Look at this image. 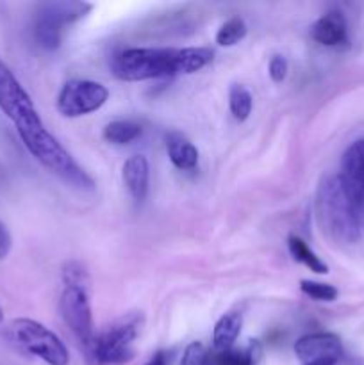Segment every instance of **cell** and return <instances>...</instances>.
Returning <instances> with one entry per match:
<instances>
[{"mask_svg":"<svg viewBox=\"0 0 364 365\" xmlns=\"http://www.w3.org/2000/svg\"><path fill=\"white\" fill-rule=\"evenodd\" d=\"M316 216L325 235L341 245H353L360 239L364 220L343 189L338 175L323 178L316 195Z\"/></svg>","mask_w":364,"mask_h":365,"instance_id":"obj_1","label":"cell"},{"mask_svg":"<svg viewBox=\"0 0 364 365\" xmlns=\"http://www.w3.org/2000/svg\"><path fill=\"white\" fill-rule=\"evenodd\" d=\"M181 48H127L114 56L111 70L125 82H141L181 75Z\"/></svg>","mask_w":364,"mask_h":365,"instance_id":"obj_2","label":"cell"},{"mask_svg":"<svg viewBox=\"0 0 364 365\" xmlns=\"http://www.w3.org/2000/svg\"><path fill=\"white\" fill-rule=\"evenodd\" d=\"M21 143L29 150L32 157L38 160L41 166L52 171L54 175L63 178L70 185L79 189H93L95 182L93 178L75 163L74 157L64 150V146L46 130V127L36 128L20 135Z\"/></svg>","mask_w":364,"mask_h":365,"instance_id":"obj_3","label":"cell"},{"mask_svg":"<svg viewBox=\"0 0 364 365\" xmlns=\"http://www.w3.org/2000/svg\"><path fill=\"white\" fill-rule=\"evenodd\" d=\"M6 335L11 344L29 355L38 356L43 362L50 365H68L70 362V353L64 342L38 321L27 317L11 321L9 327L6 328Z\"/></svg>","mask_w":364,"mask_h":365,"instance_id":"obj_4","label":"cell"},{"mask_svg":"<svg viewBox=\"0 0 364 365\" xmlns=\"http://www.w3.org/2000/svg\"><path fill=\"white\" fill-rule=\"evenodd\" d=\"M141 330V319L138 316H128L95 335L88 346V355L95 365H121L134 356V344Z\"/></svg>","mask_w":364,"mask_h":365,"instance_id":"obj_5","label":"cell"},{"mask_svg":"<svg viewBox=\"0 0 364 365\" xmlns=\"http://www.w3.org/2000/svg\"><path fill=\"white\" fill-rule=\"evenodd\" d=\"M0 110L13 121L18 135L45 127L31 95L25 91L11 68L0 59Z\"/></svg>","mask_w":364,"mask_h":365,"instance_id":"obj_6","label":"cell"},{"mask_svg":"<svg viewBox=\"0 0 364 365\" xmlns=\"http://www.w3.org/2000/svg\"><path fill=\"white\" fill-rule=\"evenodd\" d=\"M91 9L84 2H46L41 4L34 16V39L43 50L59 48L63 31Z\"/></svg>","mask_w":364,"mask_h":365,"instance_id":"obj_7","label":"cell"},{"mask_svg":"<svg viewBox=\"0 0 364 365\" xmlns=\"http://www.w3.org/2000/svg\"><path fill=\"white\" fill-rule=\"evenodd\" d=\"M109 98V89L95 81L74 78L57 95V110L64 118H81L98 110Z\"/></svg>","mask_w":364,"mask_h":365,"instance_id":"obj_8","label":"cell"},{"mask_svg":"<svg viewBox=\"0 0 364 365\" xmlns=\"http://www.w3.org/2000/svg\"><path fill=\"white\" fill-rule=\"evenodd\" d=\"M59 310L63 321L68 324L71 334L88 348L93 339H95L88 287L64 285L63 294H61L59 299Z\"/></svg>","mask_w":364,"mask_h":365,"instance_id":"obj_9","label":"cell"},{"mask_svg":"<svg viewBox=\"0 0 364 365\" xmlns=\"http://www.w3.org/2000/svg\"><path fill=\"white\" fill-rule=\"evenodd\" d=\"M339 180L364 220V139L352 143L343 153Z\"/></svg>","mask_w":364,"mask_h":365,"instance_id":"obj_10","label":"cell"},{"mask_svg":"<svg viewBox=\"0 0 364 365\" xmlns=\"http://www.w3.org/2000/svg\"><path fill=\"white\" fill-rule=\"evenodd\" d=\"M295 355L302 364L314 362L321 359H341L343 346L338 335L318 331V334L303 335L295 344Z\"/></svg>","mask_w":364,"mask_h":365,"instance_id":"obj_11","label":"cell"},{"mask_svg":"<svg viewBox=\"0 0 364 365\" xmlns=\"http://www.w3.org/2000/svg\"><path fill=\"white\" fill-rule=\"evenodd\" d=\"M310 38L323 46H339L348 41V25L341 11H328L310 25Z\"/></svg>","mask_w":364,"mask_h":365,"instance_id":"obj_12","label":"cell"},{"mask_svg":"<svg viewBox=\"0 0 364 365\" xmlns=\"http://www.w3.org/2000/svg\"><path fill=\"white\" fill-rule=\"evenodd\" d=\"M121 175H123L125 187L128 189L132 198L136 202L145 200L146 192H148V182H150V166L145 155H132L128 157L121 168Z\"/></svg>","mask_w":364,"mask_h":365,"instance_id":"obj_13","label":"cell"},{"mask_svg":"<svg viewBox=\"0 0 364 365\" xmlns=\"http://www.w3.org/2000/svg\"><path fill=\"white\" fill-rule=\"evenodd\" d=\"M166 152L171 164L181 171L195 170L198 164V150L181 132L173 130L166 134Z\"/></svg>","mask_w":364,"mask_h":365,"instance_id":"obj_14","label":"cell"},{"mask_svg":"<svg viewBox=\"0 0 364 365\" xmlns=\"http://www.w3.org/2000/svg\"><path fill=\"white\" fill-rule=\"evenodd\" d=\"M243 328V316L241 312H227L218 319V323L214 324L213 331V342L214 349L216 351H225V349H231L234 346V342L238 341L239 334H241Z\"/></svg>","mask_w":364,"mask_h":365,"instance_id":"obj_15","label":"cell"},{"mask_svg":"<svg viewBox=\"0 0 364 365\" xmlns=\"http://www.w3.org/2000/svg\"><path fill=\"white\" fill-rule=\"evenodd\" d=\"M288 248H289V253H291L293 259H295L296 262L303 264L305 267H309L313 273H318V274L328 273L327 264H325L323 260H321L320 257H318L316 253H314L313 250L305 245V241H302V239L298 237V235H289Z\"/></svg>","mask_w":364,"mask_h":365,"instance_id":"obj_16","label":"cell"},{"mask_svg":"<svg viewBox=\"0 0 364 365\" xmlns=\"http://www.w3.org/2000/svg\"><path fill=\"white\" fill-rule=\"evenodd\" d=\"M141 125L136 123V121L116 120L106 125V128H103V138H106V141L111 143V145L123 146L132 143L134 139H138L139 135H141Z\"/></svg>","mask_w":364,"mask_h":365,"instance_id":"obj_17","label":"cell"},{"mask_svg":"<svg viewBox=\"0 0 364 365\" xmlns=\"http://www.w3.org/2000/svg\"><path fill=\"white\" fill-rule=\"evenodd\" d=\"M214 52L203 46H189V48H181V57H178V71L184 75L195 73L202 70L213 61Z\"/></svg>","mask_w":364,"mask_h":365,"instance_id":"obj_18","label":"cell"},{"mask_svg":"<svg viewBox=\"0 0 364 365\" xmlns=\"http://www.w3.org/2000/svg\"><path fill=\"white\" fill-rule=\"evenodd\" d=\"M257 351L253 346L246 349H225V351H214L207 356V365H256Z\"/></svg>","mask_w":364,"mask_h":365,"instance_id":"obj_19","label":"cell"},{"mask_svg":"<svg viewBox=\"0 0 364 365\" xmlns=\"http://www.w3.org/2000/svg\"><path fill=\"white\" fill-rule=\"evenodd\" d=\"M228 107H231L232 116L238 121L248 120L253 107L252 93L241 84H232L228 89Z\"/></svg>","mask_w":364,"mask_h":365,"instance_id":"obj_20","label":"cell"},{"mask_svg":"<svg viewBox=\"0 0 364 365\" xmlns=\"http://www.w3.org/2000/svg\"><path fill=\"white\" fill-rule=\"evenodd\" d=\"M246 36V24L243 18L234 16L225 21L216 32V43L220 46H234Z\"/></svg>","mask_w":364,"mask_h":365,"instance_id":"obj_21","label":"cell"},{"mask_svg":"<svg viewBox=\"0 0 364 365\" xmlns=\"http://www.w3.org/2000/svg\"><path fill=\"white\" fill-rule=\"evenodd\" d=\"M300 291L307 296V298L314 299V302H334L338 298V289L330 284H321V282L313 280H302L300 282Z\"/></svg>","mask_w":364,"mask_h":365,"instance_id":"obj_22","label":"cell"},{"mask_svg":"<svg viewBox=\"0 0 364 365\" xmlns=\"http://www.w3.org/2000/svg\"><path fill=\"white\" fill-rule=\"evenodd\" d=\"M64 285H79V287H88L89 278L84 267L77 262H70L64 266L63 271Z\"/></svg>","mask_w":364,"mask_h":365,"instance_id":"obj_23","label":"cell"},{"mask_svg":"<svg viewBox=\"0 0 364 365\" xmlns=\"http://www.w3.org/2000/svg\"><path fill=\"white\" fill-rule=\"evenodd\" d=\"M207 349L200 342H191L182 355L181 365H207Z\"/></svg>","mask_w":364,"mask_h":365,"instance_id":"obj_24","label":"cell"},{"mask_svg":"<svg viewBox=\"0 0 364 365\" xmlns=\"http://www.w3.org/2000/svg\"><path fill=\"white\" fill-rule=\"evenodd\" d=\"M288 70H289V64L288 61H285V57L282 56H273L270 61V66H268V73H270L271 81L273 82H282L285 78V75H288Z\"/></svg>","mask_w":364,"mask_h":365,"instance_id":"obj_25","label":"cell"},{"mask_svg":"<svg viewBox=\"0 0 364 365\" xmlns=\"http://www.w3.org/2000/svg\"><path fill=\"white\" fill-rule=\"evenodd\" d=\"M11 248H13V237H11L6 223L0 220V260H4L7 255H9Z\"/></svg>","mask_w":364,"mask_h":365,"instance_id":"obj_26","label":"cell"},{"mask_svg":"<svg viewBox=\"0 0 364 365\" xmlns=\"http://www.w3.org/2000/svg\"><path fill=\"white\" fill-rule=\"evenodd\" d=\"M339 360L338 359H321V360H314V362H307L302 365H335Z\"/></svg>","mask_w":364,"mask_h":365,"instance_id":"obj_27","label":"cell"},{"mask_svg":"<svg viewBox=\"0 0 364 365\" xmlns=\"http://www.w3.org/2000/svg\"><path fill=\"white\" fill-rule=\"evenodd\" d=\"M146 365H166V359H164L163 353H157V355L153 356V359L150 360V362Z\"/></svg>","mask_w":364,"mask_h":365,"instance_id":"obj_28","label":"cell"},{"mask_svg":"<svg viewBox=\"0 0 364 365\" xmlns=\"http://www.w3.org/2000/svg\"><path fill=\"white\" fill-rule=\"evenodd\" d=\"M4 323V310H2V307H0V324Z\"/></svg>","mask_w":364,"mask_h":365,"instance_id":"obj_29","label":"cell"}]
</instances>
